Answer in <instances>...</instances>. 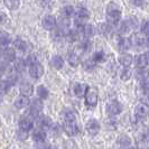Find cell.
Returning a JSON list of instances; mask_svg holds the SVG:
<instances>
[{"mask_svg": "<svg viewBox=\"0 0 149 149\" xmlns=\"http://www.w3.org/2000/svg\"><path fill=\"white\" fill-rule=\"evenodd\" d=\"M2 56L7 63L14 62V61H16V49L14 47H8L7 46L2 52Z\"/></svg>", "mask_w": 149, "mask_h": 149, "instance_id": "obj_14", "label": "cell"}, {"mask_svg": "<svg viewBox=\"0 0 149 149\" xmlns=\"http://www.w3.org/2000/svg\"><path fill=\"white\" fill-rule=\"evenodd\" d=\"M11 42V38H10V35L6 33V31H0V46H6L7 47L8 45L10 44Z\"/></svg>", "mask_w": 149, "mask_h": 149, "instance_id": "obj_29", "label": "cell"}, {"mask_svg": "<svg viewBox=\"0 0 149 149\" xmlns=\"http://www.w3.org/2000/svg\"><path fill=\"white\" fill-rule=\"evenodd\" d=\"M148 107L145 104V103H139V104L136 105L134 108V116L138 118V119H143L147 114H148Z\"/></svg>", "mask_w": 149, "mask_h": 149, "instance_id": "obj_10", "label": "cell"}, {"mask_svg": "<svg viewBox=\"0 0 149 149\" xmlns=\"http://www.w3.org/2000/svg\"><path fill=\"white\" fill-rule=\"evenodd\" d=\"M85 103L91 108H94L97 104V93L94 89H88L85 93Z\"/></svg>", "mask_w": 149, "mask_h": 149, "instance_id": "obj_6", "label": "cell"}, {"mask_svg": "<svg viewBox=\"0 0 149 149\" xmlns=\"http://www.w3.org/2000/svg\"><path fill=\"white\" fill-rule=\"evenodd\" d=\"M56 24H57V20H56V18L52 15H46L44 18H43V20H42V25H43V27L47 30L55 29Z\"/></svg>", "mask_w": 149, "mask_h": 149, "instance_id": "obj_9", "label": "cell"}, {"mask_svg": "<svg viewBox=\"0 0 149 149\" xmlns=\"http://www.w3.org/2000/svg\"><path fill=\"white\" fill-rule=\"evenodd\" d=\"M30 100L28 97H25V95H19L18 97H16L15 100V107L18 109H22V108H26L27 105H29Z\"/></svg>", "mask_w": 149, "mask_h": 149, "instance_id": "obj_19", "label": "cell"}, {"mask_svg": "<svg viewBox=\"0 0 149 149\" xmlns=\"http://www.w3.org/2000/svg\"><path fill=\"white\" fill-rule=\"evenodd\" d=\"M95 65H97V63L92 58H89V60L83 62V68L86 70V71H93L95 68Z\"/></svg>", "mask_w": 149, "mask_h": 149, "instance_id": "obj_36", "label": "cell"}, {"mask_svg": "<svg viewBox=\"0 0 149 149\" xmlns=\"http://www.w3.org/2000/svg\"><path fill=\"white\" fill-rule=\"evenodd\" d=\"M80 34H81V33H79L76 29L68 30V33L66 34V36H65V37L67 38V40H68V42H76V40L80 38Z\"/></svg>", "mask_w": 149, "mask_h": 149, "instance_id": "obj_33", "label": "cell"}, {"mask_svg": "<svg viewBox=\"0 0 149 149\" xmlns=\"http://www.w3.org/2000/svg\"><path fill=\"white\" fill-rule=\"evenodd\" d=\"M19 127L22 130H25V131H29L33 129L34 127V123H33V120L30 119L29 117H26V118H22L19 122Z\"/></svg>", "mask_w": 149, "mask_h": 149, "instance_id": "obj_21", "label": "cell"}, {"mask_svg": "<svg viewBox=\"0 0 149 149\" xmlns=\"http://www.w3.org/2000/svg\"><path fill=\"white\" fill-rule=\"evenodd\" d=\"M2 52H3V49H2V46H0V55H2Z\"/></svg>", "mask_w": 149, "mask_h": 149, "instance_id": "obj_50", "label": "cell"}, {"mask_svg": "<svg viewBox=\"0 0 149 149\" xmlns=\"http://www.w3.org/2000/svg\"><path fill=\"white\" fill-rule=\"evenodd\" d=\"M47 149H56L55 147H53V146H48V148Z\"/></svg>", "mask_w": 149, "mask_h": 149, "instance_id": "obj_52", "label": "cell"}, {"mask_svg": "<svg viewBox=\"0 0 149 149\" xmlns=\"http://www.w3.org/2000/svg\"><path fill=\"white\" fill-rule=\"evenodd\" d=\"M11 88V82L8 81V80H3V81H0V94H6L8 91Z\"/></svg>", "mask_w": 149, "mask_h": 149, "instance_id": "obj_32", "label": "cell"}, {"mask_svg": "<svg viewBox=\"0 0 149 149\" xmlns=\"http://www.w3.org/2000/svg\"><path fill=\"white\" fill-rule=\"evenodd\" d=\"M25 67H26V62L22 58H19L18 61H16L15 65H14V68L16 70V72H18V73H20L22 72L24 70H25Z\"/></svg>", "mask_w": 149, "mask_h": 149, "instance_id": "obj_38", "label": "cell"}, {"mask_svg": "<svg viewBox=\"0 0 149 149\" xmlns=\"http://www.w3.org/2000/svg\"><path fill=\"white\" fill-rule=\"evenodd\" d=\"M51 130H52L53 134H60V132H61V128H60V126H58V125H52Z\"/></svg>", "mask_w": 149, "mask_h": 149, "instance_id": "obj_46", "label": "cell"}, {"mask_svg": "<svg viewBox=\"0 0 149 149\" xmlns=\"http://www.w3.org/2000/svg\"><path fill=\"white\" fill-rule=\"evenodd\" d=\"M75 10L72 6H65V7H63V9H62V15H63V17H65V18H68V17L73 16Z\"/></svg>", "mask_w": 149, "mask_h": 149, "instance_id": "obj_37", "label": "cell"}, {"mask_svg": "<svg viewBox=\"0 0 149 149\" xmlns=\"http://www.w3.org/2000/svg\"><path fill=\"white\" fill-rule=\"evenodd\" d=\"M51 65L55 70H61L62 67L64 66V60L61 56H58V55H55V56H53L52 60H51Z\"/></svg>", "mask_w": 149, "mask_h": 149, "instance_id": "obj_25", "label": "cell"}, {"mask_svg": "<svg viewBox=\"0 0 149 149\" xmlns=\"http://www.w3.org/2000/svg\"><path fill=\"white\" fill-rule=\"evenodd\" d=\"M91 47H92V44H91V42L90 40H84L81 43L80 45V49L84 53H88L91 51Z\"/></svg>", "mask_w": 149, "mask_h": 149, "instance_id": "obj_41", "label": "cell"}, {"mask_svg": "<svg viewBox=\"0 0 149 149\" xmlns=\"http://www.w3.org/2000/svg\"><path fill=\"white\" fill-rule=\"evenodd\" d=\"M27 137H28V131H25V130H22V129L18 131V139H20V140H26Z\"/></svg>", "mask_w": 149, "mask_h": 149, "instance_id": "obj_44", "label": "cell"}, {"mask_svg": "<svg viewBox=\"0 0 149 149\" xmlns=\"http://www.w3.org/2000/svg\"><path fill=\"white\" fill-rule=\"evenodd\" d=\"M52 120L48 117H40L38 119V126H39V129H43V130H47V129H51L52 127Z\"/></svg>", "mask_w": 149, "mask_h": 149, "instance_id": "obj_22", "label": "cell"}, {"mask_svg": "<svg viewBox=\"0 0 149 149\" xmlns=\"http://www.w3.org/2000/svg\"><path fill=\"white\" fill-rule=\"evenodd\" d=\"M122 110H123L122 104H121L120 102H118V101H116V100L108 102V103H107V107H105V111H107V113H108L110 117L118 116V114H120V113L122 112Z\"/></svg>", "mask_w": 149, "mask_h": 149, "instance_id": "obj_3", "label": "cell"}, {"mask_svg": "<svg viewBox=\"0 0 149 149\" xmlns=\"http://www.w3.org/2000/svg\"><path fill=\"white\" fill-rule=\"evenodd\" d=\"M82 34L85 37H92L94 34H95V28L93 25H84V28H83Z\"/></svg>", "mask_w": 149, "mask_h": 149, "instance_id": "obj_30", "label": "cell"}, {"mask_svg": "<svg viewBox=\"0 0 149 149\" xmlns=\"http://www.w3.org/2000/svg\"><path fill=\"white\" fill-rule=\"evenodd\" d=\"M37 95L40 100H44L48 97V90L45 88L44 85H39L37 88Z\"/></svg>", "mask_w": 149, "mask_h": 149, "instance_id": "obj_35", "label": "cell"}, {"mask_svg": "<svg viewBox=\"0 0 149 149\" xmlns=\"http://www.w3.org/2000/svg\"><path fill=\"white\" fill-rule=\"evenodd\" d=\"M120 18H121V11L117 7L108 9V11H107V22L110 26L117 25L120 22Z\"/></svg>", "mask_w": 149, "mask_h": 149, "instance_id": "obj_2", "label": "cell"}, {"mask_svg": "<svg viewBox=\"0 0 149 149\" xmlns=\"http://www.w3.org/2000/svg\"><path fill=\"white\" fill-rule=\"evenodd\" d=\"M63 130L65 131V134L71 136V137H74L79 134L80 129L77 127V125L75 122H72V123H64V127H63Z\"/></svg>", "mask_w": 149, "mask_h": 149, "instance_id": "obj_13", "label": "cell"}, {"mask_svg": "<svg viewBox=\"0 0 149 149\" xmlns=\"http://www.w3.org/2000/svg\"><path fill=\"white\" fill-rule=\"evenodd\" d=\"M19 90H20L22 95H25V97H29L34 92V88H33V85L29 82H22L20 84Z\"/></svg>", "mask_w": 149, "mask_h": 149, "instance_id": "obj_18", "label": "cell"}, {"mask_svg": "<svg viewBox=\"0 0 149 149\" xmlns=\"http://www.w3.org/2000/svg\"><path fill=\"white\" fill-rule=\"evenodd\" d=\"M88 89H89V88H88L86 84L76 83V84H74V86H73V92H74V94L77 97H83L84 95H85V93H86Z\"/></svg>", "mask_w": 149, "mask_h": 149, "instance_id": "obj_16", "label": "cell"}, {"mask_svg": "<svg viewBox=\"0 0 149 149\" xmlns=\"http://www.w3.org/2000/svg\"><path fill=\"white\" fill-rule=\"evenodd\" d=\"M140 29H141V33L145 34V35H149V20H143L141 22V26H140Z\"/></svg>", "mask_w": 149, "mask_h": 149, "instance_id": "obj_42", "label": "cell"}, {"mask_svg": "<svg viewBox=\"0 0 149 149\" xmlns=\"http://www.w3.org/2000/svg\"><path fill=\"white\" fill-rule=\"evenodd\" d=\"M74 14H75V25L76 26H82V25H84V22L90 18L89 10L85 9V8H79Z\"/></svg>", "mask_w": 149, "mask_h": 149, "instance_id": "obj_4", "label": "cell"}, {"mask_svg": "<svg viewBox=\"0 0 149 149\" xmlns=\"http://www.w3.org/2000/svg\"><path fill=\"white\" fill-rule=\"evenodd\" d=\"M117 145L121 147V148H128V147H130L131 146V138L126 134H122L118 136V138H117Z\"/></svg>", "mask_w": 149, "mask_h": 149, "instance_id": "obj_12", "label": "cell"}, {"mask_svg": "<svg viewBox=\"0 0 149 149\" xmlns=\"http://www.w3.org/2000/svg\"><path fill=\"white\" fill-rule=\"evenodd\" d=\"M101 130V126L99 123V121L95 119H90L86 123V131L89 132L91 136H95L100 132Z\"/></svg>", "mask_w": 149, "mask_h": 149, "instance_id": "obj_8", "label": "cell"}, {"mask_svg": "<svg viewBox=\"0 0 149 149\" xmlns=\"http://www.w3.org/2000/svg\"><path fill=\"white\" fill-rule=\"evenodd\" d=\"M118 61H119V63L125 67V68H128V67L132 64L134 57H132V55H130V54H128V53H123V54H121L119 56Z\"/></svg>", "mask_w": 149, "mask_h": 149, "instance_id": "obj_15", "label": "cell"}, {"mask_svg": "<svg viewBox=\"0 0 149 149\" xmlns=\"http://www.w3.org/2000/svg\"><path fill=\"white\" fill-rule=\"evenodd\" d=\"M138 27V20L136 17H128L125 22L120 25L118 33L123 35V34H128L130 30L136 29Z\"/></svg>", "mask_w": 149, "mask_h": 149, "instance_id": "obj_1", "label": "cell"}, {"mask_svg": "<svg viewBox=\"0 0 149 149\" xmlns=\"http://www.w3.org/2000/svg\"><path fill=\"white\" fill-rule=\"evenodd\" d=\"M131 77V71L129 68H123L121 72H120V79L122 81H128L129 79Z\"/></svg>", "mask_w": 149, "mask_h": 149, "instance_id": "obj_40", "label": "cell"}, {"mask_svg": "<svg viewBox=\"0 0 149 149\" xmlns=\"http://www.w3.org/2000/svg\"><path fill=\"white\" fill-rule=\"evenodd\" d=\"M117 45H118V49L121 51V52H127L128 49L131 47L130 39L128 37H120Z\"/></svg>", "mask_w": 149, "mask_h": 149, "instance_id": "obj_17", "label": "cell"}, {"mask_svg": "<svg viewBox=\"0 0 149 149\" xmlns=\"http://www.w3.org/2000/svg\"><path fill=\"white\" fill-rule=\"evenodd\" d=\"M7 20V16L5 15L3 13H0V25H3Z\"/></svg>", "mask_w": 149, "mask_h": 149, "instance_id": "obj_48", "label": "cell"}, {"mask_svg": "<svg viewBox=\"0 0 149 149\" xmlns=\"http://www.w3.org/2000/svg\"><path fill=\"white\" fill-rule=\"evenodd\" d=\"M39 1H42V2H47V1H49V0H39Z\"/></svg>", "mask_w": 149, "mask_h": 149, "instance_id": "obj_53", "label": "cell"}, {"mask_svg": "<svg viewBox=\"0 0 149 149\" xmlns=\"http://www.w3.org/2000/svg\"><path fill=\"white\" fill-rule=\"evenodd\" d=\"M136 79L140 82H146L149 79V71L147 68H138L136 71Z\"/></svg>", "mask_w": 149, "mask_h": 149, "instance_id": "obj_20", "label": "cell"}, {"mask_svg": "<svg viewBox=\"0 0 149 149\" xmlns=\"http://www.w3.org/2000/svg\"><path fill=\"white\" fill-rule=\"evenodd\" d=\"M126 149H137V148L134 147V146H130V147H128V148H126Z\"/></svg>", "mask_w": 149, "mask_h": 149, "instance_id": "obj_51", "label": "cell"}, {"mask_svg": "<svg viewBox=\"0 0 149 149\" xmlns=\"http://www.w3.org/2000/svg\"><path fill=\"white\" fill-rule=\"evenodd\" d=\"M33 139H34L35 142L45 141V139H46V132H45V130L39 129V128L36 129V130L33 132Z\"/></svg>", "mask_w": 149, "mask_h": 149, "instance_id": "obj_24", "label": "cell"}, {"mask_svg": "<svg viewBox=\"0 0 149 149\" xmlns=\"http://www.w3.org/2000/svg\"><path fill=\"white\" fill-rule=\"evenodd\" d=\"M92 60L94 61L95 63H102L105 61V53L103 51H97V52L94 53Z\"/></svg>", "mask_w": 149, "mask_h": 149, "instance_id": "obj_34", "label": "cell"}, {"mask_svg": "<svg viewBox=\"0 0 149 149\" xmlns=\"http://www.w3.org/2000/svg\"><path fill=\"white\" fill-rule=\"evenodd\" d=\"M25 62H26V65L30 66V65H33V64H35V63H38V58L36 55L31 54V55H29V56L27 57V60L25 61Z\"/></svg>", "mask_w": 149, "mask_h": 149, "instance_id": "obj_43", "label": "cell"}, {"mask_svg": "<svg viewBox=\"0 0 149 149\" xmlns=\"http://www.w3.org/2000/svg\"><path fill=\"white\" fill-rule=\"evenodd\" d=\"M118 120L114 119L113 117H110L109 119L105 121V126L107 128L109 129V130H112V131H114V130H117L118 129Z\"/></svg>", "mask_w": 149, "mask_h": 149, "instance_id": "obj_31", "label": "cell"}, {"mask_svg": "<svg viewBox=\"0 0 149 149\" xmlns=\"http://www.w3.org/2000/svg\"><path fill=\"white\" fill-rule=\"evenodd\" d=\"M145 44L147 45V46H149V35L147 36V38H145Z\"/></svg>", "mask_w": 149, "mask_h": 149, "instance_id": "obj_49", "label": "cell"}, {"mask_svg": "<svg viewBox=\"0 0 149 149\" xmlns=\"http://www.w3.org/2000/svg\"><path fill=\"white\" fill-rule=\"evenodd\" d=\"M43 74H44V67H43V65L39 62L29 66V75L33 79H36L37 80L39 77H42Z\"/></svg>", "mask_w": 149, "mask_h": 149, "instance_id": "obj_7", "label": "cell"}, {"mask_svg": "<svg viewBox=\"0 0 149 149\" xmlns=\"http://www.w3.org/2000/svg\"><path fill=\"white\" fill-rule=\"evenodd\" d=\"M129 39H130L131 45H134L136 47H141V46L145 45V38L142 37L141 35H139V34H134Z\"/></svg>", "mask_w": 149, "mask_h": 149, "instance_id": "obj_23", "label": "cell"}, {"mask_svg": "<svg viewBox=\"0 0 149 149\" xmlns=\"http://www.w3.org/2000/svg\"><path fill=\"white\" fill-rule=\"evenodd\" d=\"M134 62L137 68H146L149 63L146 54H139V55H137V56L134 57Z\"/></svg>", "mask_w": 149, "mask_h": 149, "instance_id": "obj_11", "label": "cell"}, {"mask_svg": "<svg viewBox=\"0 0 149 149\" xmlns=\"http://www.w3.org/2000/svg\"><path fill=\"white\" fill-rule=\"evenodd\" d=\"M146 56H147V58H148V61H149V52L146 54Z\"/></svg>", "mask_w": 149, "mask_h": 149, "instance_id": "obj_54", "label": "cell"}, {"mask_svg": "<svg viewBox=\"0 0 149 149\" xmlns=\"http://www.w3.org/2000/svg\"><path fill=\"white\" fill-rule=\"evenodd\" d=\"M14 46L16 47V49H18L20 52H26L27 51V43L22 38H16L15 42H14Z\"/></svg>", "mask_w": 149, "mask_h": 149, "instance_id": "obj_28", "label": "cell"}, {"mask_svg": "<svg viewBox=\"0 0 149 149\" xmlns=\"http://www.w3.org/2000/svg\"><path fill=\"white\" fill-rule=\"evenodd\" d=\"M18 1H19V0H18Z\"/></svg>", "mask_w": 149, "mask_h": 149, "instance_id": "obj_57", "label": "cell"}, {"mask_svg": "<svg viewBox=\"0 0 149 149\" xmlns=\"http://www.w3.org/2000/svg\"><path fill=\"white\" fill-rule=\"evenodd\" d=\"M100 33L103 36H108L111 33V26L109 24H102V25H100Z\"/></svg>", "mask_w": 149, "mask_h": 149, "instance_id": "obj_39", "label": "cell"}, {"mask_svg": "<svg viewBox=\"0 0 149 149\" xmlns=\"http://www.w3.org/2000/svg\"><path fill=\"white\" fill-rule=\"evenodd\" d=\"M148 83H149V80H148Z\"/></svg>", "mask_w": 149, "mask_h": 149, "instance_id": "obj_56", "label": "cell"}, {"mask_svg": "<svg viewBox=\"0 0 149 149\" xmlns=\"http://www.w3.org/2000/svg\"><path fill=\"white\" fill-rule=\"evenodd\" d=\"M29 108V116L31 118H38L40 112L43 110V102L40 99H35L31 101Z\"/></svg>", "mask_w": 149, "mask_h": 149, "instance_id": "obj_5", "label": "cell"}, {"mask_svg": "<svg viewBox=\"0 0 149 149\" xmlns=\"http://www.w3.org/2000/svg\"><path fill=\"white\" fill-rule=\"evenodd\" d=\"M63 119L65 123H72L76 121V116L72 110H65L63 112Z\"/></svg>", "mask_w": 149, "mask_h": 149, "instance_id": "obj_26", "label": "cell"}, {"mask_svg": "<svg viewBox=\"0 0 149 149\" xmlns=\"http://www.w3.org/2000/svg\"><path fill=\"white\" fill-rule=\"evenodd\" d=\"M1 100H2V97H1V94H0V102H1Z\"/></svg>", "mask_w": 149, "mask_h": 149, "instance_id": "obj_55", "label": "cell"}, {"mask_svg": "<svg viewBox=\"0 0 149 149\" xmlns=\"http://www.w3.org/2000/svg\"><path fill=\"white\" fill-rule=\"evenodd\" d=\"M48 143H46V141L42 142H36V148L37 149H47L48 148Z\"/></svg>", "mask_w": 149, "mask_h": 149, "instance_id": "obj_45", "label": "cell"}, {"mask_svg": "<svg viewBox=\"0 0 149 149\" xmlns=\"http://www.w3.org/2000/svg\"><path fill=\"white\" fill-rule=\"evenodd\" d=\"M67 61H68V64H70L72 67H76L79 64H80V57H79V55H77L75 52L70 53Z\"/></svg>", "mask_w": 149, "mask_h": 149, "instance_id": "obj_27", "label": "cell"}, {"mask_svg": "<svg viewBox=\"0 0 149 149\" xmlns=\"http://www.w3.org/2000/svg\"><path fill=\"white\" fill-rule=\"evenodd\" d=\"M130 1L134 3V6H138V7H141L143 2H145V0H130Z\"/></svg>", "mask_w": 149, "mask_h": 149, "instance_id": "obj_47", "label": "cell"}]
</instances>
